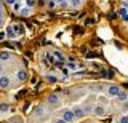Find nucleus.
<instances>
[{
	"label": "nucleus",
	"instance_id": "f8f14e48",
	"mask_svg": "<svg viewBox=\"0 0 128 123\" xmlns=\"http://www.w3.org/2000/svg\"><path fill=\"white\" fill-rule=\"evenodd\" d=\"M53 56H56V58H58V61L64 62V54L61 53V51H54V53H53Z\"/></svg>",
	"mask_w": 128,
	"mask_h": 123
},
{
	"label": "nucleus",
	"instance_id": "f3484780",
	"mask_svg": "<svg viewBox=\"0 0 128 123\" xmlns=\"http://www.w3.org/2000/svg\"><path fill=\"white\" fill-rule=\"evenodd\" d=\"M43 112H45V109H43V107H38V109H35V114H37L38 117H42Z\"/></svg>",
	"mask_w": 128,
	"mask_h": 123
},
{
	"label": "nucleus",
	"instance_id": "72a5a7b5",
	"mask_svg": "<svg viewBox=\"0 0 128 123\" xmlns=\"http://www.w3.org/2000/svg\"><path fill=\"white\" fill-rule=\"evenodd\" d=\"M0 72H2V64H0Z\"/></svg>",
	"mask_w": 128,
	"mask_h": 123
},
{
	"label": "nucleus",
	"instance_id": "9b49d317",
	"mask_svg": "<svg viewBox=\"0 0 128 123\" xmlns=\"http://www.w3.org/2000/svg\"><path fill=\"white\" fill-rule=\"evenodd\" d=\"M29 13H30V8H29V6H24V8L19 10V14H21V16H27Z\"/></svg>",
	"mask_w": 128,
	"mask_h": 123
},
{
	"label": "nucleus",
	"instance_id": "a878e982",
	"mask_svg": "<svg viewBox=\"0 0 128 123\" xmlns=\"http://www.w3.org/2000/svg\"><path fill=\"white\" fill-rule=\"evenodd\" d=\"M96 56V53H86V58L90 59V58H94Z\"/></svg>",
	"mask_w": 128,
	"mask_h": 123
},
{
	"label": "nucleus",
	"instance_id": "423d86ee",
	"mask_svg": "<svg viewBox=\"0 0 128 123\" xmlns=\"http://www.w3.org/2000/svg\"><path fill=\"white\" fill-rule=\"evenodd\" d=\"M93 114L96 115V117H102V115L106 114V109H104L102 106H96L94 109H93Z\"/></svg>",
	"mask_w": 128,
	"mask_h": 123
},
{
	"label": "nucleus",
	"instance_id": "20e7f679",
	"mask_svg": "<svg viewBox=\"0 0 128 123\" xmlns=\"http://www.w3.org/2000/svg\"><path fill=\"white\" fill-rule=\"evenodd\" d=\"M118 93H120V88H118L117 85H110L109 88H107V94H109L110 98H115Z\"/></svg>",
	"mask_w": 128,
	"mask_h": 123
},
{
	"label": "nucleus",
	"instance_id": "c756f323",
	"mask_svg": "<svg viewBox=\"0 0 128 123\" xmlns=\"http://www.w3.org/2000/svg\"><path fill=\"white\" fill-rule=\"evenodd\" d=\"M122 19H123V21H128V13H126V14H123Z\"/></svg>",
	"mask_w": 128,
	"mask_h": 123
},
{
	"label": "nucleus",
	"instance_id": "6ab92c4d",
	"mask_svg": "<svg viewBox=\"0 0 128 123\" xmlns=\"http://www.w3.org/2000/svg\"><path fill=\"white\" fill-rule=\"evenodd\" d=\"M120 123H128V115H122L120 117Z\"/></svg>",
	"mask_w": 128,
	"mask_h": 123
},
{
	"label": "nucleus",
	"instance_id": "4468645a",
	"mask_svg": "<svg viewBox=\"0 0 128 123\" xmlns=\"http://www.w3.org/2000/svg\"><path fill=\"white\" fill-rule=\"evenodd\" d=\"M46 82H50V83H56V77L53 74H48L46 75Z\"/></svg>",
	"mask_w": 128,
	"mask_h": 123
},
{
	"label": "nucleus",
	"instance_id": "c85d7f7f",
	"mask_svg": "<svg viewBox=\"0 0 128 123\" xmlns=\"http://www.w3.org/2000/svg\"><path fill=\"white\" fill-rule=\"evenodd\" d=\"M54 123H67V122H64V120H62V118H58V120H56Z\"/></svg>",
	"mask_w": 128,
	"mask_h": 123
},
{
	"label": "nucleus",
	"instance_id": "9d476101",
	"mask_svg": "<svg viewBox=\"0 0 128 123\" xmlns=\"http://www.w3.org/2000/svg\"><path fill=\"white\" fill-rule=\"evenodd\" d=\"M13 30H14V34H19V35L24 34V27H22L21 24H14V26H13Z\"/></svg>",
	"mask_w": 128,
	"mask_h": 123
},
{
	"label": "nucleus",
	"instance_id": "412c9836",
	"mask_svg": "<svg viewBox=\"0 0 128 123\" xmlns=\"http://www.w3.org/2000/svg\"><path fill=\"white\" fill-rule=\"evenodd\" d=\"M93 22H94V19H93V18H86V19H85V24H86V26L93 24Z\"/></svg>",
	"mask_w": 128,
	"mask_h": 123
},
{
	"label": "nucleus",
	"instance_id": "cd10ccee",
	"mask_svg": "<svg viewBox=\"0 0 128 123\" xmlns=\"http://www.w3.org/2000/svg\"><path fill=\"white\" fill-rule=\"evenodd\" d=\"M3 38H5V32H0V42H2Z\"/></svg>",
	"mask_w": 128,
	"mask_h": 123
},
{
	"label": "nucleus",
	"instance_id": "f03ea898",
	"mask_svg": "<svg viewBox=\"0 0 128 123\" xmlns=\"http://www.w3.org/2000/svg\"><path fill=\"white\" fill-rule=\"evenodd\" d=\"M46 102H48L50 106H58L59 102H61V99H59V96H58L56 93H53V94H50V96L46 98Z\"/></svg>",
	"mask_w": 128,
	"mask_h": 123
},
{
	"label": "nucleus",
	"instance_id": "dca6fc26",
	"mask_svg": "<svg viewBox=\"0 0 128 123\" xmlns=\"http://www.w3.org/2000/svg\"><path fill=\"white\" fill-rule=\"evenodd\" d=\"M6 32H8V35H10V37H16V34H14V30H13V27H8V29H6Z\"/></svg>",
	"mask_w": 128,
	"mask_h": 123
},
{
	"label": "nucleus",
	"instance_id": "5701e85b",
	"mask_svg": "<svg viewBox=\"0 0 128 123\" xmlns=\"http://www.w3.org/2000/svg\"><path fill=\"white\" fill-rule=\"evenodd\" d=\"M48 6H50V8H54V6H56V2H54V0H50V2H48Z\"/></svg>",
	"mask_w": 128,
	"mask_h": 123
},
{
	"label": "nucleus",
	"instance_id": "a211bd4d",
	"mask_svg": "<svg viewBox=\"0 0 128 123\" xmlns=\"http://www.w3.org/2000/svg\"><path fill=\"white\" fill-rule=\"evenodd\" d=\"M8 109H10V106H8V104H0V110H2V112H6Z\"/></svg>",
	"mask_w": 128,
	"mask_h": 123
},
{
	"label": "nucleus",
	"instance_id": "ddd939ff",
	"mask_svg": "<svg viewBox=\"0 0 128 123\" xmlns=\"http://www.w3.org/2000/svg\"><path fill=\"white\" fill-rule=\"evenodd\" d=\"M70 6H72V8H78V6H80V3H82V0H70Z\"/></svg>",
	"mask_w": 128,
	"mask_h": 123
},
{
	"label": "nucleus",
	"instance_id": "473e14b6",
	"mask_svg": "<svg viewBox=\"0 0 128 123\" xmlns=\"http://www.w3.org/2000/svg\"><path fill=\"white\" fill-rule=\"evenodd\" d=\"M56 2H59V3H61V2H64V0H56Z\"/></svg>",
	"mask_w": 128,
	"mask_h": 123
},
{
	"label": "nucleus",
	"instance_id": "2eb2a0df",
	"mask_svg": "<svg viewBox=\"0 0 128 123\" xmlns=\"http://www.w3.org/2000/svg\"><path fill=\"white\" fill-rule=\"evenodd\" d=\"M46 59L51 62V64H54V62H56V61H54V56H53L51 53H46Z\"/></svg>",
	"mask_w": 128,
	"mask_h": 123
},
{
	"label": "nucleus",
	"instance_id": "4be33fe9",
	"mask_svg": "<svg viewBox=\"0 0 128 123\" xmlns=\"http://www.w3.org/2000/svg\"><path fill=\"white\" fill-rule=\"evenodd\" d=\"M67 67H69V69H75V62L74 61H69V62H67Z\"/></svg>",
	"mask_w": 128,
	"mask_h": 123
},
{
	"label": "nucleus",
	"instance_id": "393cba45",
	"mask_svg": "<svg viewBox=\"0 0 128 123\" xmlns=\"http://www.w3.org/2000/svg\"><path fill=\"white\" fill-rule=\"evenodd\" d=\"M118 14H120V16H123V14H126V10H125V8H122V10L118 11Z\"/></svg>",
	"mask_w": 128,
	"mask_h": 123
},
{
	"label": "nucleus",
	"instance_id": "bb28decb",
	"mask_svg": "<svg viewBox=\"0 0 128 123\" xmlns=\"http://www.w3.org/2000/svg\"><path fill=\"white\" fill-rule=\"evenodd\" d=\"M14 10H16V11H19V10H21V6H19V3H18V2L14 3Z\"/></svg>",
	"mask_w": 128,
	"mask_h": 123
},
{
	"label": "nucleus",
	"instance_id": "b1692460",
	"mask_svg": "<svg viewBox=\"0 0 128 123\" xmlns=\"http://www.w3.org/2000/svg\"><path fill=\"white\" fill-rule=\"evenodd\" d=\"M5 2L8 3V5H14V3L18 2V0H5Z\"/></svg>",
	"mask_w": 128,
	"mask_h": 123
},
{
	"label": "nucleus",
	"instance_id": "0eeeda50",
	"mask_svg": "<svg viewBox=\"0 0 128 123\" xmlns=\"http://www.w3.org/2000/svg\"><path fill=\"white\" fill-rule=\"evenodd\" d=\"M16 77H18V80H19V82H26V78H27V72H26V69H21V70H18Z\"/></svg>",
	"mask_w": 128,
	"mask_h": 123
},
{
	"label": "nucleus",
	"instance_id": "f257e3e1",
	"mask_svg": "<svg viewBox=\"0 0 128 123\" xmlns=\"http://www.w3.org/2000/svg\"><path fill=\"white\" fill-rule=\"evenodd\" d=\"M61 118H62L64 122H67V123H72V122L75 120V115H74V112H72V110H64Z\"/></svg>",
	"mask_w": 128,
	"mask_h": 123
},
{
	"label": "nucleus",
	"instance_id": "7c9ffc66",
	"mask_svg": "<svg viewBox=\"0 0 128 123\" xmlns=\"http://www.w3.org/2000/svg\"><path fill=\"white\" fill-rule=\"evenodd\" d=\"M123 110H128V102H126V104H123Z\"/></svg>",
	"mask_w": 128,
	"mask_h": 123
},
{
	"label": "nucleus",
	"instance_id": "39448f33",
	"mask_svg": "<svg viewBox=\"0 0 128 123\" xmlns=\"http://www.w3.org/2000/svg\"><path fill=\"white\" fill-rule=\"evenodd\" d=\"M8 86H10V77L0 75V88H8Z\"/></svg>",
	"mask_w": 128,
	"mask_h": 123
},
{
	"label": "nucleus",
	"instance_id": "7ed1b4c3",
	"mask_svg": "<svg viewBox=\"0 0 128 123\" xmlns=\"http://www.w3.org/2000/svg\"><path fill=\"white\" fill-rule=\"evenodd\" d=\"M72 112H74V115H75V118H83L85 117V110H83V107H80V106H75L74 109H72Z\"/></svg>",
	"mask_w": 128,
	"mask_h": 123
},
{
	"label": "nucleus",
	"instance_id": "6e6552de",
	"mask_svg": "<svg viewBox=\"0 0 128 123\" xmlns=\"http://www.w3.org/2000/svg\"><path fill=\"white\" fill-rule=\"evenodd\" d=\"M115 98H117V101H120V102H125V101H128V94H126L123 90H120V93H118Z\"/></svg>",
	"mask_w": 128,
	"mask_h": 123
},
{
	"label": "nucleus",
	"instance_id": "1a4fd4ad",
	"mask_svg": "<svg viewBox=\"0 0 128 123\" xmlns=\"http://www.w3.org/2000/svg\"><path fill=\"white\" fill-rule=\"evenodd\" d=\"M8 59H11V53L6 50L0 51V61H8Z\"/></svg>",
	"mask_w": 128,
	"mask_h": 123
},
{
	"label": "nucleus",
	"instance_id": "aec40b11",
	"mask_svg": "<svg viewBox=\"0 0 128 123\" xmlns=\"http://www.w3.org/2000/svg\"><path fill=\"white\" fill-rule=\"evenodd\" d=\"M26 5L30 8V6H34V5H35V0H26Z\"/></svg>",
	"mask_w": 128,
	"mask_h": 123
},
{
	"label": "nucleus",
	"instance_id": "2f4dec72",
	"mask_svg": "<svg viewBox=\"0 0 128 123\" xmlns=\"http://www.w3.org/2000/svg\"><path fill=\"white\" fill-rule=\"evenodd\" d=\"M2 24H3V18L0 16V26H2Z\"/></svg>",
	"mask_w": 128,
	"mask_h": 123
}]
</instances>
